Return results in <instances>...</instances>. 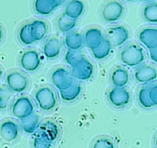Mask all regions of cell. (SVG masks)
Returning <instances> with one entry per match:
<instances>
[{"instance_id": "6da1fadb", "label": "cell", "mask_w": 157, "mask_h": 148, "mask_svg": "<svg viewBox=\"0 0 157 148\" xmlns=\"http://www.w3.org/2000/svg\"><path fill=\"white\" fill-rule=\"evenodd\" d=\"M145 58L144 49L136 44L128 45L120 53L121 62L130 68L140 67L144 62Z\"/></svg>"}, {"instance_id": "7a4b0ae2", "label": "cell", "mask_w": 157, "mask_h": 148, "mask_svg": "<svg viewBox=\"0 0 157 148\" xmlns=\"http://www.w3.org/2000/svg\"><path fill=\"white\" fill-rule=\"evenodd\" d=\"M34 97L38 107L43 111H50L56 107V95L53 90L48 86L38 88Z\"/></svg>"}, {"instance_id": "3957f363", "label": "cell", "mask_w": 157, "mask_h": 148, "mask_svg": "<svg viewBox=\"0 0 157 148\" xmlns=\"http://www.w3.org/2000/svg\"><path fill=\"white\" fill-rule=\"evenodd\" d=\"M124 12L125 8L123 3L117 0H112L104 5L101 11V16L104 21L113 24L122 18Z\"/></svg>"}, {"instance_id": "277c9868", "label": "cell", "mask_w": 157, "mask_h": 148, "mask_svg": "<svg viewBox=\"0 0 157 148\" xmlns=\"http://www.w3.org/2000/svg\"><path fill=\"white\" fill-rule=\"evenodd\" d=\"M35 107L32 100L28 97L17 98L12 106V113L15 118L21 120L27 118L33 115Z\"/></svg>"}, {"instance_id": "5b68a950", "label": "cell", "mask_w": 157, "mask_h": 148, "mask_svg": "<svg viewBox=\"0 0 157 148\" xmlns=\"http://www.w3.org/2000/svg\"><path fill=\"white\" fill-rule=\"evenodd\" d=\"M107 99L113 107L122 108L128 105L131 95L125 87H113L109 91Z\"/></svg>"}, {"instance_id": "8992f818", "label": "cell", "mask_w": 157, "mask_h": 148, "mask_svg": "<svg viewBox=\"0 0 157 148\" xmlns=\"http://www.w3.org/2000/svg\"><path fill=\"white\" fill-rule=\"evenodd\" d=\"M6 81L8 88L14 93H22L27 90L29 85L27 76L17 71L8 74Z\"/></svg>"}, {"instance_id": "52a82bcc", "label": "cell", "mask_w": 157, "mask_h": 148, "mask_svg": "<svg viewBox=\"0 0 157 148\" xmlns=\"http://www.w3.org/2000/svg\"><path fill=\"white\" fill-rule=\"evenodd\" d=\"M20 65L25 72H35L41 64L40 54L34 49L25 51L20 57Z\"/></svg>"}, {"instance_id": "ba28073f", "label": "cell", "mask_w": 157, "mask_h": 148, "mask_svg": "<svg viewBox=\"0 0 157 148\" xmlns=\"http://www.w3.org/2000/svg\"><path fill=\"white\" fill-rule=\"evenodd\" d=\"M51 80L53 85L58 91L67 89L74 84L71 73L63 68H58L54 70L51 75Z\"/></svg>"}, {"instance_id": "9c48e42d", "label": "cell", "mask_w": 157, "mask_h": 148, "mask_svg": "<svg viewBox=\"0 0 157 148\" xmlns=\"http://www.w3.org/2000/svg\"><path fill=\"white\" fill-rule=\"evenodd\" d=\"M107 38L113 47H121L128 41L130 32L124 25H117L110 28L107 32Z\"/></svg>"}, {"instance_id": "30bf717a", "label": "cell", "mask_w": 157, "mask_h": 148, "mask_svg": "<svg viewBox=\"0 0 157 148\" xmlns=\"http://www.w3.org/2000/svg\"><path fill=\"white\" fill-rule=\"evenodd\" d=\"M133 78L140 84H150L157 79V69L149 64L140 65L133 72Z\"/></svg>"}, {"instance_id": "8fae6325", "label": "cell", "mask_w": 157, "mask_h": 148, "mask_svg": "<svg viewBox=\"0 0 157 148\" xmlns=\"http://www.w3.org/2000/svg\"><path fill=\"white\" fill-rule=\"evenodd\" d=\"M94 75V66L90 61L84 58L79 64L72 68L71 75L79 81H87Z\"/></svg>"}, {"instance_id": "7c38bea8", "label": "cell", "mask_w": 157, "mask_h": 148, "mask_svg": "<svg viewBox=\"0 0 157 148\" xmlns=\"http://www.w3.org/2000/svg\"><path fill=\"white\" fill-rule=\"evenodd\" d=\"M19 127L13 121L7 120L0 125V136L7 142L15 141L19 136Z\"/></svg>"}, {"instance_id": "4fadbf2b", "label": "cell", "mask_w": 157, "mask_h": 148, "mask_svg": "<svg viewBox=\"0 0 157 148\" xmlns=\"http://www.w3.org/2000/svg\"><path fill=\"white\" fill-rule=\"evenodd\" d=\"M140 43L145 46L148 50L157 48V29L156 28H145L138 34Z\"/></svg>"}, {"instance_id": "5bb4252c", "label": "cell", "mask_w": 157, "mask_h": 148, "mask_svg": "<svg viewBox=\"0 0 157 148\" xmlns=\"http://www.w3.org/2000/svg\"><path fill=\"white\" fill-rule=\"evenodd\" d=\"M84 44L90 51L99 47L104 39L101 30L98 28H90L86 31L84 34Z\"/></svg>"}, {"instance_id": "9a60e30c", "label": "cell", "mask_w": 157, "mask_h": 148, "mask_svg": "<svg viewBox=\"0 0 157 148\" xmlns=\"http://www.w3.org/2000/svg\"><path fill=\"white\" fill-rule=\"evenodd\" d=\"M61 42L58 38L52 37L48 38L43 45V53L44 57L48 60L55 59L61 53Z\"/></svg>"}, {"instance_id": "2e32d148", "label": "cell", "mask_w": 157, "mask_h": 148, "mask_svg": "<svg viewBox=\"0 0 157 148\" xmlns=\"http://www.w3.org/2000/svg\"><path fill=\"white\" fill-rule=\"evenodd\" d=\"M59 6L56 0H35L34 9L40 15H49Z\"/></svg>"}, {"instance_id": "e0dca14e", "label": "cell", "mask_w": 157, "mask_h": 148, "mask_svg": "<svg viewBox=\"0 0 157 148\" xmlns=\"http://www.w3.org/2000/svg\"><path fill=\"white\" fill-rule=\"evenodd\" d=\"M64 44L67 50L80 51L84 45V38L79 32H69L64 37Z\"/></svg>"}, {"instance_id": "ac0fdd59", "label": "cell", "mask_w": 157, "mask_h": 148, "mask_svg": "<svg viewBox=\"0 0 157 148\" xmlns=\"http://www.w3.org/2000/svg\"><path fill=\"white\" fill-rule=\"evenodd\" d=\"M85 11V5L81 0H71L64 8L66 15L73 19L78 20Z\"/></svg>"}, {"instance_id": "d6986e66", "label": "cell", "mask_w": 157, "mask_h": 148, "mask_svg": "<svg viewBox=\"0 0 157 148\" xmlns=\"http://www.w3.org/2000/svg\"><path fill=\"white\" fill-rule=\"evenodd\" d=\"M130 81V75L127 69L118 67L112 72L110 81L114 87H126Z\"/></svg>"}, {"instance_id": "ffe728a7", "label": "cell", "mask_w": 157, "mask_h": 148, "mask_svg": "<svg viewBox=\"0 0 157 148\" xmlns=\"http://www.w3.org/2000/svg\"><path fill=\"white\" fill-rule=\"evenodd\" d=\"M31 32L35 42L40 41L44 38L48 33V25L45 21L40 19L33 20L30 22Z\"/></svg>"}, {"instance_id": "44dd1931", "label": "cell", "mask_w": 157, "mask_h": 148, "mask_svg": "<svg viewBox=\"0 0 157 148\" xmlns=\"http://www.w3.org/2000/svg\"><path fill=\"white\" fill-rule=\"evenodd\" d=\"M38 131L44 134L52 142H55L60 135V129L55 122L52 121H47L40 124Z\"/></svg>"}, {"instance_id": "7402d4cb", "label": "cell", "mask_w": 157, "mask_h": 148, "mask_svg": "<svg viewBox=\"0 0 157 148\" xmlns=\"http://www.w3.org/2000/svg\"><path fill=\"white\" fill-rule=\"evenodd\" d=\"M82 88L81 85L73 84L70 88L63 91H59V95L64 102L71 103L76 101L81 95Z\"/></svg>"}, {"instance_id": "603a6c76", "label": "cell", "mask_w": 157, "mask_h": 148, "mask_svg": "<svg viewBox=\"0 0 157 148\" xmlns=\"http://www.w3.org/2000/svg\"><path fill=\"white\" fill-rule=\"evenodd\" d=\"M20 121H21L20 125H21V130L28 134H35L40 126L39 118L35 113L29 118L21 120Z\"/></svg>"}, {"instance_id": "cb8c5ba5", "label": "cell", "mask_w": 157, "mask_h": 148, "mask_svg": "<svg viewBox=\"0 0 157 148\" xmlns=\"http://www.w3.org/2000/svg\"><path fill=\"white\" fill-rule=\"evenodd\" d=\"M112 50V44L108 38H104L101 45L97 49L91 50L92 55L98 61H101L107 58L110 55Z\"/></svg>"}, {"instance_id": "d4e9b609", "label": "cell", "mask_w": 157, "mask_h": 148, "mask_svg": "<svg viewBox=\"0 0 157 148\" xmlns=\"http://www.w3.org/2000/svg\"><path fill=\"white\" fill-rule=\"evenodd\" d=\"M143 18L147 22L157 25V2H151L146 5L142 11Z\"/></svg>"}, {"instance_id": "484cf974", "label": "cell", "mask_w": 157, "mask_h": 148, "mask_svg": "<svg viewBox=\"0 0 157 148\" xmlns=\"http://www.w3.org/2000/svg\"><path fill=\"white\" fill-rule=\"evenodd\" d=\"M57 25L58 29L63 33L67 34L69 32H73L74 29L77 26V20L70 18L65 14L63 13L58 18L57 21Z\"/></svg>"}, {"instance_id": "4316f807", "label": "cell", "mask_w": 157, "mask_h": 148, "mask_svg": "<svg viewBox=\"0 0 157 148\" xmlns=\"http://www.w3.org/2000/svg\"><path fill=\"white\" fill-rule=\"evenodd\" d=\"M18 37L20 42L25 45H31L35 43V41L32 37V32H31L30 22L23 25L20 28L18 33Z\"/></svg>"}, {"instance_id": "83f0119b", "label": "cell", "mask_w": 157, "mask_h": 148, "mask_svg": "<svg viewBox=\"0 0 157 148\" xmlns=\"http://www.w3.org/2000/svg\"><path fill=\"white\" fill-rule=\"evenodd\" d=\"M52 142L47 136L38 131L35 134L32 141V148H52Z\"/></svg>"}, {"instance_id": "f1b7e54d", "label": "cell", "mask_w": 157, "mask_h": 148, "mask_svg": "<svg viewBox=\"0 0 157 148\" xmlns=\"http://www.w3.org/2000/svg\"><path fill=\"white\" fill-rule=\"evenodd\" d=\"M137 100L139 104L144 109H150L154 106L152 104L149 96V87L144 86L140 89L137 95Z\"/></svg>"}, {"instance_id": "f546056e", "label": "cell", "mask_w": 157, "mask_h": 148, "mask_svg": "<svg viewBox=\"0 0 157 148\" xmlns=\"http://www.w3.org/2000/svg\"><path fill=\"white\" fill-rule=\"evenodd\" d=\"M85 57L80 51H71L67 50L64 55V60L66 63L71 68L75 67L79 64Z\"/></svg>"}, {"instance_id": "4dcf8cb0", "label": "cell", "mask_w": 157, "mask_h": 148, "mask_svg": "<svg viewBox=\"0 0 157 148\" xmlns=\"http://www.w3.org/2000/svg\"><path fill=\"white\" fill-rule=\"evenodd\" d=\"M90 148H117V146L110 138L101 136L93 141Z\"/></svg>"}, {"instance_id": "1f68e13d", "label": "cell", "mask_w": 157, "mask_h": 148, "mask_svg": "<svg viewBox=\"0 0 157 148\" xmlns=\"http://www.w3.org/2000/svg\"><path fill=\"white\" fill-rule=\"evenodd\" d=\"M9 98L10 97L7 91L0 88V110H5L7 107Z\"/></svg>"}, {"instance_id": "d6a6232c", "label": "cell", "mask_w": 157, "mask_h": 148, "mask_svg": "<svg viewBox=\"0 0 157 148\" xmlns=\"http://www.w3.org/2000/svg\"><path fill=\"white\" fill-rule=\"evenodd\" d=\"M149 96L153 105L157 107V84L149 87Z\"/></svg>"}, {"instance_id": "836d02e7", "label": "cell", "mask_w": 157, "mask_h": 148, "mask_svg": "<svg viewBox=\"0 0 157 148\" xmlns=\"http://www.w3.org/2000/svg\"><path fill=\"white\" fill-rule=\"evenodd\" d=\"M149 56L153 62L157 64V48L149 50Z\"/></svg>"}, {"instance_id": "e575fe53", "label": "cell", "mask_w": 157, "mask_h": 148, "mask_svg": "<svg viewBox=\"0 0 157 148\" xmlns=\"http://www.w3.org/2000/svg\"><path fill=\"white\" fill-rule=\"evenodd\" d=\"M3 35H4V33H3V30H2V29L1 26H0V42H1L2 40Z\"/></svg>"}, {"instance_id": "d590c367", "label": "cell", "mask_w": 157, "mask_h": 148, "mask_svg": "<svg viewBox=\"0 0 157 148\" xmlns=\"http://www.w3.org/2000/svg\"><path fill=\"white\" fill-rule=\"evenodd\" d=\"M153 144H154L155 148H157V134L154 137V141H153Z\"/></svg>"}, {"instance_id": "8d00e7d4", "label": "cell", "mask_w": 157, "mask_h": 148, "mask_svg": "<svg viewBox=\"0 0 157 148\" xmlns=\"http://www.w3.org/2000/svg\"><path fill=\"white\" fill-rule=\"evenodd\" d=\"M56 1L58 2V3L59 4V6H61V5H62L63 3L66 1V0H56Z\"/></svg>"}, {"instance_id": "74e56055", "label": "cell", "mask_w": 157, "mask_h": 148, "mask_svg": "<svg viewBox=\"0 0 157 148\" xmlns=\"http://www.w3.org/2000/svg\"><path fill=\"white\" fill-rule=\"evenodd\" d=\"M140 1L144 2H153V0H140Z\"/></svg>"}, {"instance_id": "f35d334b", "label": "cell", "mask_w": 157, "mask_h": 148, "mask_svg": "<svg viewBox=\"0 0 157 148\" xmlns=\"http://www.w3.org/2000/svg\"><path fill=\"white\" fill-rule=\"evenodd\" d=\"M2 74H3V72H2V69L0 68V79H1L2 76Z\"/></svg>"}, {"instance_id": "ab89813d", "label": "cell", "mask_w": 157, "mask_h": 148, "mask_svg": "<svg viewBox=\"0 0 157 148\" xmlns=\"http://www.w3.org/2000/svg\"><path fill=\"white\" fill-rule=\"evenodd\" d=\"M126 2H133V1H136V0H124Z\"/></svg>"}]
</instances>
